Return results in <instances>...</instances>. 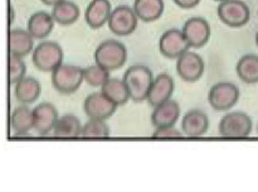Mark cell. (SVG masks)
<instances>
[{
    "label": "cell",
    "mask_w": 258,
    "mask_h": 192,
    "mask_svg": "<svg viewBox=\"0 0 258 192\" xmlns=\"http://www.w3.org/2000/svg\"><path fill=\"white\" fill-rule=\"evenodd\" d=\"M52 14L47 12H37L28 20V28L34 39H45L52 33L54 27Z\"/></svg>",
    "instance_id": "cell-20"
},
{
    "label": "cell",
    "mask_w": 258,
    "mask_h": 192,
    "mask_svg": "<svg viewBox=\"0 0 258 192\" xmlns=\"http://www.w3.org/2000/svg\"><path fill=\"white\" fill-rule=\"evenodd\" d=\"M153 71L143 65H134L123 73V82L127 87L130 99L135 103H143L148 100L149 91L154 82Z\"/></svg>",
    "instance_id": "cell-1"
},
{
    "label": "cell",
    "mask_w": 258,
    "mask_h": 192,
    "mask_svg": "<svg viewBox=\"0 0 258 192\" xmlns=\"http://www.w3.org/2000/svg\"><path fill=\"white\" fill-rule=\"evenodd\" d=\"M101 92L117 106L125 105V104H127L128 100H131L125 82L120 78L110 77V80L101 87Z\"/></svg>",
    "instance_id": "cell-24"
},
{
    "label": "cell",
    "mask_w": 258,
    "mask_h": 192,
    "mask_svg": "<svg viewBox=\"0 0 258 192\" xmlns=\"http://www.w3.org/2000/svg\"><path fill=\"white\" fill-rule=\"evenodd\" d=\"M204 61L198 53L186 51L176 60V72L181 80L196 82L204 75Z\"/></svg>",
    "instance_id": "cell-10"
},
{
    "label": "cell",
    "mask_w": 258,
    "mask_h": 192,
    "mask_svg": "<svg viewBox=\"0 0 258 192\" xmlns=\"http://www.w3.org/2000/svg\"><path fill=\"white\" fill-rule=\"evenodd\" d=\"M110 135V129L106 124V120L101 119H90L82 126L81 136L83 138H107Z\"/></svg>",
    "instance_id": "cell-28"
},
{
    "label": "cell",
    "mask_w": 258,
    "mask_h": 192,
    "mask_svg": "<svg viewBox=\"0 0 258 192\" xmlns=\"http://www.w3.org/2000/svg\"><path fill=\"white\" fill-rule=\"evenodd\" d=\"M34 130L38 135H48L54 129L58 120V111L53 104L42 103L33 109Z\"/></svg>",
    "instance_id": "cell-13"
},
{
    "label": "cell",
    "mask_w": 258,
    "mask_h": 192,
    "mask_svg": "<svg viewBox=\"0 0 258 192\" xmlns=\"http://www.w3.org/2000/svg\"><path fill=\"white\" fill-rule=\"evenodd\" d=\"M10 126L13 134L17 136H24L29 134L32 129H34V116L33 110H30L27 105H20L13 110L10 116Z\"/></svg>",
    "instance_id": "cell-19"
},
{
    "label": "cell",
    "mask_w": 258,
    "mask_h": 192,
    "mask_svg": "<svg viewBox=\"0 0 258 192\" xmlns=\"http://www.w3.org/2000/svg\"><path fill=\"white\" fill-rule=\"evenodd\" d=\"M252 126V119L246 113L233 111L222 118L219 123V134L224 138H246L251 134Z\"/></svg>",
    "instance_id": "cell-6"
},
{
    "label": "cell",
    "mask_w": 258,
    "mask_h": 192,
    "mask_svg": "<svg viewBox=\"0 0 258 192\" xmlns=\"http://www.w3.org/2000/svg\"><path fill=\"white\" fill-rule=\"evenodd\" d=\"M133 8L139 19L145 23H151L163 15L164 0H135Z\"/></svg>",
    "instance_id": "cell-22"
},
{
    "label": "cell",
    "mask_w": 258,
    "mask_h": 192,
    "mask_svg": "<svg viewBox=\"0 0 258 192\" xmlns=\"http://www.w3.org/2000/svg\"><path fill=\"white\" fill-rule=\"evenodd\" d=\"M118 106L113 104L102 92H93L86 98L83 103V110L90 119L107 120L115 114Z\"/></svg>",
    "instance_id": "cell-12"
},
{
    "label": "cell",
    "mask_w": 258,
    "mask_h": 192,
    "mask_svg": "<svg viewBox=\"0 0 258 192\" xmlns=\"http://www.w3.org/2000/svg\"><path fill=\"white\" fill-rule=\"evenodd\" d=\"M238 77L248 85L258 82V56L244 55L236 66Z\"/></svg>",
    "instance_id": "cell-26"
},
{
    "label": "cell",
    "mask_w": 258,
    "mask_h": 192,
    "mask_svg": "<svg viewBox=\"0 0 258 192\" xmlns=\"http://www.w3.org/2000/svg\"><path fill=\"white\" fill-rule=\"evenodd\" d=\"M27 72V65H25L23 57L9 55V61H8V81L10 85H15L20 80L25 77Z\"/></svg>",
    "instance_id": "cell-29"
},
{
    "label": "cell",
    "mask_w": 258,
    "mask_h": 192,
    "mask_svg": "<svg viewBox=\"0 0 258 192\" xmlns=\"http://www.w3.org/2000/svg\"><path fill=\"white\" fill-rule=\"evenodd\" d=\"M83 73H85V81L92 87H102L110 80V71L98 65L83 68Z\"/></svg>",
    "instance_id": "cell-27"
},
{
    "label": "cell",
    "mask_w": 258,
    "mask_h": 192,
    "mask_svg": "<svg viewBox=\"0 0 258 192\" xmlns=\"http://www.w3.org/2000/svg\"><path fill=\"white\" fill-rule=\"evenodd\" d=\"M257 17H258V12H257Z\"/></svg>",
    "instance_id": "cell-37"
},
{
    "label": "cell",
    "mask_w": 258,
    "mask_h": 192,
    "mask_svg": "<svg viewBox=\"0 0 258 192\" xmlns=\"http://www.w3.org/2000/svg\"><path fill=\"white\" fill-rule=\"evenodd\" d=\"M138 23L139 18L134 8L127 7V5H120V7L112 9L107 25L111 33H113L115 35L126 37L135 32Z\"/></svg>",
    "instance_id": "cell-7"
},
{
    "label": "cell",
    "mask_w": 258,
    "mask_h": 192,
    "mask_svg": "<svg viewBox=\"0 0 258 192\" xmlns=\"http://www.w3.org/2000/svg\"><path fill=\"white\" fill-rule=\"evenodd\" d=\"M14 86L15 98L20 104H24V105L37 101L38 98L40 96V92H42L40 82L35 77H27L25 76L23 80L15 83Z\"/></svg>",
    "instance_id": "cell-21"
},
{
    "label": "cell",
    "mask_w": 258,
    "mask_h": 192,
    "mask_svg": "<svg viewBox=\"0 0 258 192\" xmlns=\"http://www.w3.org/2000/svg\"><path fill=\"white\" fill-rule=\"evenodd\" d=\"M174 87H175V83H174L173 77L168 73H160L154 78V82L149 91L148 103L153 108H155V106L170 100L174 92Z\"/></svg>",
    "instance_id": "cell-14"
},
{
    "label": "cell",
    "mask_w": 258,
    "mask_h": 192,
    "mask_svg": "<svg viewBox=\"0 0 258 192\" xmlns=\"http://www.w3.org/2000/svg\"><path fill=\"white\" fill-rule=\"evenodd\" d=\"M50 73H52L50 80H52L53 87L63 95H71V93L76 92L85 81L83 68L77 67V66L63 65L62 63Z\"/></svg>",
    "instance_id": "cell-3"
},
{
    "label": "cell",
    "mask_w": 258,
    "mask_h": 192,
    "mask_svg": "<svg viewBox=\"0 0 258 192\" xmlns=\"http://www.w3.org/2000/svg\"><path fill=\"white\" fill-rule=\"evenodd\" d=\"M32 60L35 67L43 72H53L63 63V50L58 43L52 40L40 42L32 52Z\"/></svg>",
    "instance_id": "cell-4"
},
{
    "label": "cell",
    "mask_w": 258,
    "mask_h": 192,
    "mask_svg": "<svg viewBox=\"0 0 258 192\" xmlns=\"http://www.w3.org/2000/svg\"><path fill=\"white\" fill-rule=\"evenodd\" d=\"M179 8L183 9H191V8L197 7L201 3V0H173Z\"/></svg>",
    "instance_id": "cell-31"
},
{
    "label": "cell",
    "mask_w": 258,
    "mask_h": 192,
    "mask_svg": "<svg viewBox=\"0 0 258 192\" xmlns=\"http://www.w3.org/2000/svg\"><path fill=\"white\" fill-rule=\"evenodd\" d=\"M9 19H8V24H9V27L10 25L13 24V23H14V19H15V10H14V7H13V5H9Z\"/></svg>",
    "instance_id": "cell-32"
},
{
    "label": "cell",
    "mask_w": 258,
    "mask_h": 192,
    "mask_svg": "<svg viewBox=\"0 0 258 192\" xmlns=\"http://www.w3.org/2000/svg\"><path fill=\"white\" fill-rule=\"evenodd\" d=\"M216 2H219V3H221V2H224V0H216Z\"/></svg>",
    "instance_id": "cell-35"
},
{
    "label": "cell",
    "mask_w": 258,
    "mask_h": 192,
    "mask_svg": "<svg viewBox=\"0 0 258 192\" xmlns=\"http://www.w3.org/2000/svg\"><path fill=\"white\" fill-rule=\"evenodd\" d=\"M153 135L155 138H179L183 135V131L178 130L174 126H165V128H156Z\"/></svg>",
    "instance_id": "cell-30"
},
{
    "label": "cell",
    "mask_w": 258,
    "mask_h": 192,
    "mask_svg": "<svg viewBox=\"0 0 258 192\" xmlns=\"http://www.w3.org/2000/svg\"><path fill=\"white\" fill-rule=\"evenodd\" d=\"M189 48L190 45H189L183 30L176 29V28H171V29L164 32L159 40L160 53L164 57L170 58V60H178L183 53L189 51Z\"/></svg>",
    "instance_id": "cell-9"
},
{
    "label": "cell",
    "mask_w": 258,
    "mask_h": 192,
    "mask_svg": "<svg viewBox=\"0 0 258 192\" xmlns=\"http://www.w3.org/2000/svg\"><path fill=\"white\" fill-rule=\"evenodd\" d=\"M112 13L110 0H91L86 8L85 20L87 25L92 29H100L107 24L110 15Z\"/></svg>",
    "instance_id": "cell-15"
},
{
    "label": "cell",
    "mask_w": 258,
    "mask_h": 192,
    "mask_svg": "<svg viewBox=\"0 0 258 192\" xmlns=\"http://www.w3.org/2000/svg\"><path fill=\"white\" fill-rule=\"evenodd\" d=\"M217 14L222 23L231 28H241L249 22L251 12L248 5L242 0H224L221 2Z\"/></svg>",
    "instance_id": "cell-5"
},
{
    "label": "cell",
    "mask_w": 258,
    "mask_h": 192,
    "mask_svg": "<svg viewBox=\"0 0 258 192\" xmlns=\"http://www.w3.org/2000/svg\"><path fill=\"white\" fill-rule=\"evenodd\" d=\"M52 17L55 23L60 25H71L80 18V8L70 0L59 3L52 7Z\"/></svg>",
    "instance_id": "cell-25"
},
{
    "label": "cell",
    "mask_w": 258,
    "mask_h": 192,
    "mask_svg": "<svg viewBox=\"0 0 258 192\" xmlns=\"http://www.w3.org/2000/svg\"><path fill=\"white\" fill-rule=\"evenodd\" d=\"M181 30L191 48L204 47L208 43L212 33L208 20L202 17H193L186 20Z\"/></svg>",
    "instance_id": "cell-11"
},
{
    "label": "cell",
    "mask_w": 258,
    "mask_h": 192,
    "mask_svg": "<svg viewBox=\"0 0 258 192\" xmlns=\"http://www.w3.org/2000/svg\"><path fill=\"white\" fill-rule=\"evenodd\" d=\"M44 5H48V7H54V5L59 4V3L64 2V0H40Z\"/></svg>",
    "instance_id": "cell-33"
},
{
    "label": "cell",
    "mask_w": 258,
    "mask_h": 192,
    "mask_svg": "<svg viewBox=\"0 0 258 192\" xmlns=\"http://www.w3.org/2000/svg\"><path fill=\"white\" fill-rule=\"evenodd\" d=\"M82 126L77 116L72 114H66L58 118L52 133L53 135L59 136V138H77V136H81Z\"/></svg>",
    "instance_id": "cell-23"
},
{
    "label": "cell",
    "mask_w": 258,
    "mask_h": 192,
    "mask_svg": "<svg viewBox=\"0 0 258 192\" xmlns=\"http://www.w3.org/2000/svg\"><path fill=\"white\" fill-rule=\"evenodd\" d=\"M209 128V119L202 110H190L183 116L181 131L184 135L190 138H198L204 135Z\"/></svg>",
    "instance_id": "cell-18"
},
{
    "label": "cell",
    "mask_w": 258,
    "mask_h": 192,
    "mask_svg": "<svg viewBox=\"0 0 258 192\" xmlns=\"http://www.w3.org/2000/svg\"><path fill=\"white\" fill-rule=\"evenodd\" d=\"M257 134H258V125H257Z\"/></svg>",
    "instance_id": "cell-36"
},
{
    "label": "cell",
    "mask_w": 258,
    "mask_h": 192,
    "mask_svg": "<svg viewBox=\"0 0 258 192\" xmlns=\"http://www.w3.org/2000/svg\"><path fill=\"white\" fill-rule=\"evenodd\" d=\"M127 60V50L125 44L116 39L103 40L95 51L96 65L107 71H116L122 67Z\"/></svg>",
    "instance_id": "cell-2"
},
{
    "label": "cell",
    "mask_w": 258,
    "mask_h": 192,
    "mask_svg": "<svg viewBox=\"0 0 258 192\" xmlns=\"http://www.w3.org/2000/svg\"><path fill=\"white\" fill-rule=\"evenodd\" d=\"M180 116V106L175 100H168L154 108L151 123L155 128L174 126Z\"/></svg>",
    "instance_id": "cell-17"
},
{
    "label": "cell",
    "mask_w": 258,
    "mask_h": 192,
    "mask_svg": "<svg viewBox=\"0 0 258 192\" xmlns=\"http://www.w3.org/2000/svg\"><path fill=\"white\" fill-rule=\"evenodd\" d=\"M256 44H257V47H258V30H257V33H256Z\"/></svg>",
    "instance_id": "cell-34"
},
{
    "label": "cell",
    "mask_w": 258,
    "mask_h": 192,
    "mask_svg": "<svg viewBox=\"0 0 258 192\" xmlns=\"http://www.w3.org/2000/svg\"><path fill=\"white\" fill-rule=\"evenodd\" d=\"M239 99L238 86L232 82H218L209 90L208 103L214 110L226 111L233 108Z\"/></svg>",
    "instance_id": "cell-8"
},
{
    "label": "cell",
    "mask_w": 258,
    "mask_h": 192,
    "mask_svg": "<svg viewBox=\"0 0 258 192\" xmlns=\"http://www.w3.org/2000/svg\"><path fill=\"white\" fill-rule=\"evenodd\" d=\"M8 37H9L8 38L9 55L25 57L34 51V38L28 29H19V28L10 29Z\"/></svg>",
    "instance_id": "cell-16"
}]
</instances>
